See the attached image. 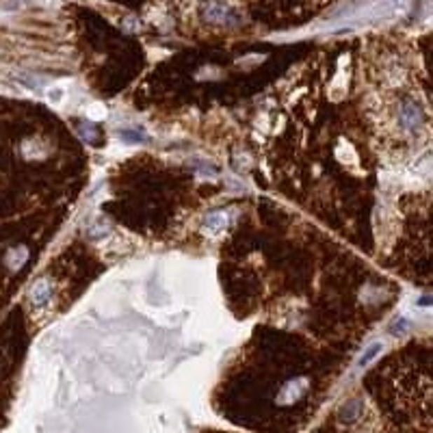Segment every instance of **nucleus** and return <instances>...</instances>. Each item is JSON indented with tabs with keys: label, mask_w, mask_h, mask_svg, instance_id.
Returning <instances> with one entry per match:
<instances>
[{
	"label": "nucleus",
	"mask_w": 433,
	"mask_h": 433,
	"mask_svg": "<svg viewBox=\"0 0 433 433\" xmlns=\"http://www.w3.org/2000/svg\"><path fill=\"white\" fill-rule=\"evenodd\" d=\"M410 7V0H379L375 3L369 11L366 18L369 20H390V18H399L407 11Z\"/></svg>",
	"instance_id": "obj_1"
},
{
	"label": "nucleus",
	"mask_w": 433,
	"mask_h": 433,
	"mask_svg": "<svg viewBox=\"0 0 433 433\" xmlns=\"http://www.w3.org/2000/svg\"><path fill=\"white\" fill-rule=\"evenodd\" d=\"M362 414H364V405H362V401H347L341 410H338V420L341 422H345V425H353L355 420H359L362 418Z\"/></svg>",
	"instance_id": "obj_2"
},
{
	"label": "nucleus",
	"mask_w": 433,
	"mask_h": 433,
	"mask_svg": "<svg viewBox=\"0 0 433 433\" xmlns=\"http://www.w3.org/2000/svg\"><path fill=\"white\" fill-rule=\"evenodd\" d=\"M226 226H228V214H224V212H214V214H210L208 219H206V228L210 232L226 230Z\"/></svg>",
	"instance_id": "obj_3"
},
{
	"label": "nucleus",
	"mask_w": 433,
	"mask_h": 433,
	"mask_svg": "<svg viewBox=\"0 0 433 433\" xmlns=\"http://www.w3.org/2000/svg\"><path fill=\"white\" fill-rule=\"evenodd\" d=\"M381 349H383V345H381V343H373V345L366 349V353L357 359V364H359V366H369V364H371V359H375V357L379 355V351H381Z\"/></svg>",
	"instance_id": "obj_4"
}]
</instances>
